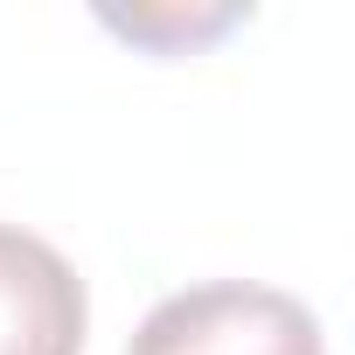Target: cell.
I'll return each mask as SVG.
<instances>
[{
	"label": "cell",
	"mask_w": 355,
	"mask_h": 355,
	"mask_svg": "<svg viewBox=\"0 0 355 355\" xmlns=\"http://www.w3.org/2000/svg\"><path fill=\"white\" fill-rule=\"evenodd\" d=\"M112 28H125L132 42H174V35H189V42H202V35H216V28H230L237 21V8H209V15H105Z\"/></svg>",
	"instance_id": "3"
},
{
	"label": "cell",
	"mask_w": 355,
	"mask_h": 355,
	"mask_svg": "<svg viewBox=\"0 0 355 355\" xmlns=\"http://www.w3.org/2000/svg\"><path fill=\"white\" fill-rule=\"evenodd\" d=\"M91 327V293L77 265L21 230L0 223V355H84Z\"/></svg>",
	"instance_id": "2"
},
{
	"label": "cell",
	"mask_w": 355,
	"mask_h": 355,
	"mask_svg": "<svg viewBox=\"0 0 355 355\" xmlns=\"http://www.w3.org/2000/svg\"><path fill=\"white\" fill-rule=\"evenodd\" d=\"M125 355H327L306 300L258 279H209L167 293L125 341Z\"/></svg>",
	"instance_id": "1"
}]
</instances>
